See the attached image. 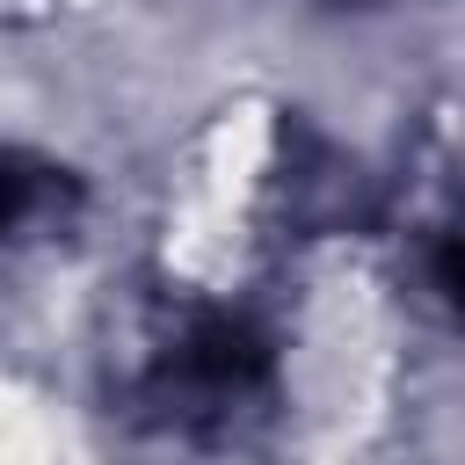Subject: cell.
Returning a JSON list of instances; mask_svg holds the SVG:
<instances>
[{"instance_id":"6da1fadb","label":"cell","mask_w":465,"mask_h":465,"mask_svg":"<svg viewBox=\"0 0 465 465\" xmlns=\"http://www.w3.org/2000/svg\"><path fill=\"white\" fill-rule=\"evenodd\" d=\"M73 203V182L29 153H0V232H22V225H44Z\"/></svg>"}]
</instances>
